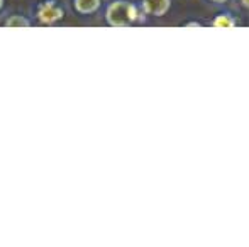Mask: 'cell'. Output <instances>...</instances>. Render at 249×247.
Instances as JSON below:
<instances>
[{
  "label": "cell",
  "instance_id": "cell-1",
  "mask_svg": "<svg viewBox=\"0 0 249 247\" xmlns=\"http://www.w3.org/2000/svg\"><path fill=\"white\" fill-rule=\"evenodd\" d=\"M136 17H138L136 9L125 2L112 3V5L108 7V12H107V19L112 26H127V24H131Z\"/></svg>",
  "mask_w": 249,
  "mask_h": 247
},
{
  "label": "cell",
  "instance_id": "cell-2",
  "mask_svg": "<svg viewBox=\"0 0 249 247\" xmlns=\"http://www.w3.org/2000/svg\"><path fill=\"white\" fill-rule=\"evenodd\" d=\"M61 16H63V10L59 9V7H54L53 3H44L39 10V19L48 24L61 19Z\"/></svg>",
  "mask_w": 249,
  "mask_h": 247
},
{
  "label": "cell",
  "instance_id": "cell-3",
  "mask_svg": "<svg viewBox=\"0 0 249 247\" xmlns=\"http://www.w3.org/2000/svg\"><path fill=\"white\" fill-rule=\"evenodd\" d=\"M170 7V0H144V9L154 16H163Z\"/></svg>",
  "mask_w": 249,
  "mask_h": 247
},
{
  "label": "cell",
  "instance_id": "cell-4",
  "mask_svg": "<svg viewBox=\"0 0 249 247\" xmlns=\"http://www.w3.org/2000/svg\"><path fill=\"white\" fill-rule=\"evenodd\" d=\"M100 5V0H75V7L76 10L83 14H90L93 10H97Z\"/></svg>",
  "mask_w": 249,
  "mask_h": 247
},
{
  "label": "cell",
  "instance_id": "cell-5",
  "mask_svg": "<svg viewBox=\"0 0 249 247\" xmlns=\"http://www.w3.org/2000/svg\"><path fill=\"white\" fill-rule=\"evenodd\" d=\"M5 26H9V27H26V26H29V22H27L24 17H19V16H16V17H10L9 20L5 22Z\"/></svg>",
  "mask_w": 249,
  "mask_h": 247
},
{
  "label": "cell",
  "instance_id": "cell-6",
  "mask_svg": "<svg viewBox=\"0 0 249 247\" xmlns=\"http://www.w3.org/2000/svg\"><path fill=\"white\" fill-rule=\"evenodd\" d=\"M234 24H236V22H234V20H231L227 16H219V19L215 20V26H222V27L224 26H234Z\"/></svg>",
  "mask_w": 249,
  "mask_h": 247
},
{
  "label": "cell",
  "instance_id": "cell-7",
  "mask_svg": "<svg viewBox=\"0 0 249 247\" xmlns=\"http://www.w3.org/2000/svg\"><path fill=\"white\" fill-rule=\"evenodd\" d=\"M243 2H244V5L249 7V0H243Z\"/></svg>",
  "mask_w": 249,
  "mask_h": 247
},
{
  "label": "cell",
  "instance_id": "cell-8",
  "mask_svg": "<svg viewBox=\"0 0 249 247\" xmlns=\"http://www.w3.org/2000/svg\"><path fill=\"white\" fill-rule=\"evenodd\" d=\"M213 2H224V0H213Z\"/></svg>",
  "mask_w": 249,
  "mask_h": 247
},
{
  "label": "cell",
  "instance_id": "cell-9",
  "mask_svg": "<svg viewBox=\"0 0 249 247\" xmlns=\"http://www.w3.org/2000/svg\"><path fill=\"white\" fill-rule=\"evenodd\" d=\"M0 7H2V0H0Z\"/></svg>",
  "mask_w": 249,
  "mask_h": 247
}]
</instances>
